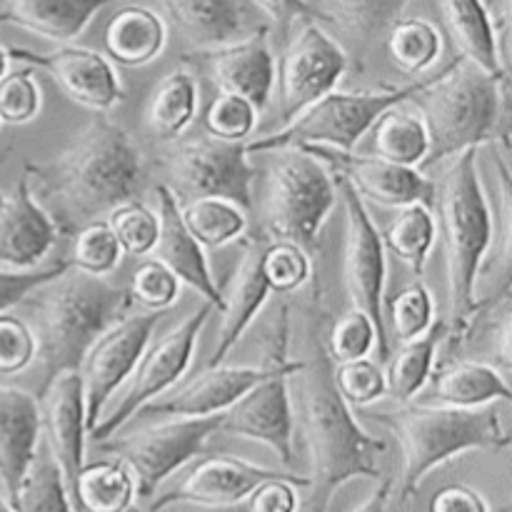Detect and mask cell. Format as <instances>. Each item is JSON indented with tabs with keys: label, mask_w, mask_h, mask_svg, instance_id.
<instances>
[{
	"label": "cell",
	"mask_w": 512,
	"mask_h": 512,
	"mask_svg": "<svg viewBox=\"0 0 512 512\" xmlns=\"http://www.w3.org/2000/svg\"><path fill=\"white\" fill-rule=\"evenodd\" d=\"M23 173L58 233L73 235L118 205L140 200L145 160L123 125L93 113L53 158L25 163Z\"/></svg>",
	"instance_id": "1"
},
{
	"label": "cell",
	"mask_w": 512,
	"mask_h": 512,
	"mask_svg": "<svg viewBox=\"0 0 512 512\" xmlns=\"http://www.w3.org/2000/svg\"><path fill=\"white\" fill-rule=\"evenodd\" d=\"M310 355L298 375L300 418L310 460L308 512H328L335 493L355 478H380L378 458L388 443L365 433L353 408L338 393L333 358L320 340L318 328L308 335Z\"/></svg>",
	"instance_id": "2"
},
{
	"label": "cell",
	"mask_w": 512,
	"mask_h": 512,
	"mask_svg": "<svg viewBox=\"0 0 512 512\" xmlns=\"http://www.w3.org/2000/svg\"><path fill=\"white\" fill-rule=\"evenodd\" d=\"M23 303L30 305L38 318L35 355L43 365L38 395H43L60 373H80L95 340L133 308L128 288L75 268L35 288Z\"/></svg>",
	"instance_id": "3"
},
{
	"label": "cell",
	"mask_w": 512,
	"mask_h": 512,
	"mask_svg": "<svg viewBox=\"0 0 512 512\" xmlns=\"http://www.w3.org/2000/svg\"><path fill=\"white\" fill-rule=\"evenodd\" d=\"M440 200V218L445 235V268H448L450 323L448 338L453 348L465 345L473 333L475 315L485 308L478 300L480 268L493 245V210L485 195L478 170V148L455 155L445 173Z\"/></svg>",
	"instance_id": "4"
},
{
	"label": "cell",
	"mask_w": 512,
	"mask_h": 512,
	"mask_svg": "<svg viewBox=\"0 0 512 512\" xmlns=\"http://www.w3.org/2000/svg\"><path fill=\"white\" fill-rule=\"evenodd\" d=\"M370 418L388 428L403 448L400 503L415 498L420 483L448 460L473 450L510 448V435L493 405L455 408V405L398 403L393 410H375Z\"/></svg>",
	"instance_id": "5"
},
{
	"label": "cell",
	"mask_w": 512,
	"mask_h": 512,
	"mask_svg": "<svg viewBox=\"0 0 512 512\" xmlns=\"http://www.w3.org/2000/svg\"><path fill=\"white\" fill-rule=\"evenodd\" d=\"M420 95V113L430 135V150L420 163L423 173L463 150L495 143L498 138L508 143V128L503 125L508 78L485 73L463 55H455L440 78Z\"/></svg>",
	"instance_id": "6"
},
{
	"label": "cell",
	"mask_w": 512,
	"mask_h": 512,
	"mask_svg": "<svg viewBox=\"0 0 512 512\" xmlns=\"http://www.w3.org/2000/svg\"><path fill=\"white\" fill-rule=\"evenodd\" d=\"M443 73V70H440ZM440 73L425 75L405 85H388L378 90H355V93H338L330 90L320 100H315L310 108H305L298 118L285 123L275 133L258 135L253 140H245L248 155L275 153L295 145H328L338 150H355L365 133L375 125V120L393 105H403L428 90Z\"/></svg>",
	"instance_id": "7"
},
{
	"label": "cell",
	"mask_w": 512,
	"mask_h": 512,
	"mask_svg": "<svg viewBox=\"0 0 512 512\" xmlns=\"http://www.w3.org/2000/svg\"><path fill=\"white\" fill-rule=\"evenodd\" d=\"M273 155L260 205L263 233L310 253L320 245V230L335 208V175L303 148H283Z\"/></svg>",
	"instance_id": "8"
},
{
	"label": "cell",
	"mask_w": 512,
	"mask_h": 512,
	"mask_svg": "<svg viewBox=\"0 0 512 512\" xmlns=\"http://www.w3.org/2000/svg\"><path fill=\"white\" fill-rule=\"evenodd\" d=\"M290 323L283 308L275 328L270 350V373L253 385L243 398L235 400L223 413L218 433L235 438L258 440L268 445L283 465L293 463V403H290V375H295L303 360L288 358Z\"/></svg>",
	"instance_id": "9"
},
{
	"label": "cell",
	"mask_w": 512,
	"mask_h": 512,
	"mask_svg": "<svg viewBox=\"0 0 512 512\" xmlns=\"http://www.w3.org/2000/svg\"><path fill=\"white\" fill-rule=\"evenodd\" d=\"M335 175L345 203V255L343 278L350 305L368 315L375 325V350L380 363L390 358V335L385 328V283H388V248L383 233L375 225L363 195L353 188L345 175Z\"/></svg>",
	"instance_id": "10"
},
{
	"label": "cell",
	"mask_w": 512,
	"mask_h": 512,
	"mask_svg": "<svg viewBox=\"0 0 512 512\" xmlns=\"http://www.w3.org/2000/svg\"><path fill=\"white\" fill-rule=\"evenodd\" d=\"M175 198L218 195L238 203L248 213L253 208V183L258 170L250 165L245 143L213 138H190L170 145L160 158Z\"/></svg>",
	"instance_id": "11"
},
{
	"label": "cell",
	"mask_w": 512,
	"mask_h": 512,
	"mask_svg": "<svg viewBox=\"0 0 512 512\" xmlns=\"http://www.w3.org/2000/svg\"><path fill=\"white\" fill-rule=\"evenodd\" d=\"M213 313H218V310L210 303H205L203 308L190 313L178 328L160 335L155 343L150 340L143 358L135 365L133 380H130L128 390H125V395L120 398V403L115 405L105 418H100L98 425L88 433L93 443H103V440L118 435V430L123 428L125 423H130L143 405H148L150 400L168 393V390L188 373L190 363H193L195 358L198 335L203 333V328L208 325Z\"/></svg>",
	"instance_id": "12"
},
{
	"label": "cell",
	"mask_w": 512,
	"mask_h": 512,
	"mask_svg": "<svg viewBox=\"0 0 512 512\" xmlns=\"http://www.w3.org/2000/svg\"><path fill=\"white\" fill-rule=\"evenodd\" d=\"M223 413L205 418H173L168 423L150 425L123 438H108L95 443L103 453L123 460L135 473V495L153 498L163 480L183 468L205 448L210 435L220 430Z\"/></svg>",
	"instance_id": "13"
},
{
	"label": "cell",
	"mask_w": 512,
	"mask_h": 512,
	"mask_svg": "<svg viewBox=\"0 0 512 512\" xmlns=\"http://www.w3.org/2000/svg\"><path fill=\"white\" fill-rule=\"evenodd\" d=\"M350 68V55L333 35L325 33L318 20H305L280 58L275 78L280 83V120L290 123L305 108L335 90L345 70Z\"/></svg>",
	"instance_id": "14"
},
{
	"label": "cell",
	"mask_w": 512,
	"mask_h": 512,
	"mask_svg": "<svg viewBox=\"0 0 512 512\" xmlns=\"http://www.w3.org/2000/svg\"><path fill=\"white\" fill-rule=\"evenodd\" d=\"M163 320V310H148L140 315H125L120 323L105 330L83 360L85 390V428L90 430L103 418L110 395L133 375L135 365L143 358L145 348L153 340L155 328Z\"/></svg>",
	"instance_id": "15"
},
{
	"label": "cell",
	"mask_w": 512,
	"mask_h": 512,
	"mask_svg": "<svg viewBox=\"0 0 512 512\" xmlns=\"http://www.w3.org/2000/svg\"><path fill=\"white\" fill-rule=\"evenodd\" d=\"M318 158L330 173L345 175L363 198L388 208L423 203L435 205L438 188L423 170L413 165H400L380 155H360L355 150H338L328 145H295Z\"/></svg>",
	"instance_id": "16"
},
{
	"label": "cell",
	"mask_w": 512,
	"mask_h": 512,
	"mask_svg": "<svg viewBox=\"0 0 512 512\" xmlns=\"http://www.w3.org/2000/svg\"><path fill=\"white\" fill-rule=\"evenodd\" d=\"M10 60L40 68L60 85L68 100L83 105L90 113H108L125 100V88L108 55L80 45H60L50 53H33L28 48H8Z\"/></svg>",
	"instance_id": "17"
},
{
	"label": "cell",
	"mask_w": 512,
	"mask_h": 512,
	"mask_svg": "<svg viewBox=\"0 0 512 512\" xmlns=\"http://www.w3.org/2000/svg\"><path fill=\"white\" fill-rule=\"evenodd\" d=\"M298 478L283 470L263 468L233 455H210L195 465L173 490L155 498L148 512H160L170 505H203V508H230L238 505L265 480Z\"/></svg>",
	"instance_id": "18"
},
{
	"label": "cell",
	"mask_w": 512,
	"mask_h": 512,
	"mask_svg": "<svg viewBox=\"0 0 512 512\" xmlns=\"http://www.w3.org/2000/svg\"><path fill=\"white\" fill-rule=\"evenodd\" d=\"M200 63L208 68L210 80L220 93L240 95L253 108L263 110L270 103L275 85V55L270 50V28L258 25L250 35L220 48L198 50Z\"/></svg>",
	"instance_id": "19"
},
{
	"label": "cell",
	"mask_w": 512,
	"mask_h": 512,
	"mask_svg": "<svg viewBox=\"0 0 512 512\" xmlns=\"http://www.w3.org/2000/svg\"><path fill=\"white\" fill-rule=\"evenodd\" d=\"M40 403V433H45V445L63 473L68 493L75 478L85 465V390L83 375L60 373L53 383L38 395Z\"/></svg>",
	"instance_id": "20"
},
{
	"label": "cell",
	"mask_w": 512,
	"mask_h": 512,
	"mask_svg": "<svg viewBox=\"0 0 512 512\" xmlns=\"http://www.w3.org/2000/svg\"><path fill=\"white\" fill-rule=\"evenodd\" d=\"M273 363L263 365H215L205 368L198 378L188 380L178 390L163 393L160 398L150 400L148 405L138 410V415L145 418H205V415L225 413L238 398H243L258 380H263L270 373Z\"/></svg>",
	"instance_id": "21"
},
{
	"label": "cell",
	"mask_w": 512,
	"mask_h": 512,
	"mask_svg": "<svg viewBox=\"0 0 512 512\" xmlns=\"http://www.w3.org/2000/svg\"><path fill=\"white\" fill-rule=\"evenodd\" d=\"M58 228L35 200L28 175H20L13 193L0 190V265L33 270L58 245Z\"/></svg>",
	"instance_id": "22"
},
{
	"label": "cell",
	"mask_w": 512,
	"mask_h": 512,
	"mask_svg": "<svg viewBox=\"0 0 512 512\" xmlns=\"http://www.w3.org/2000/svg\"><path fill=\"white\" fill-rule=\"evenodd\" d=\"M155 198H158L160 218V235L153 248L155 260H160L165 268L173 270V275L180 283L198 290V295H203L205 303H210L218 313H223V290L213 280L205 248L195 240V235L185 225L183 213H180V200L175 198V193L165 183L155 185Z\"/></svg>",
	"instance_id": "23"
},
{
	"label": "cell",
	"mask_w": 512,
	"mask_h": 512,
	"mask_svg": "<svg viewBox=\"0 0 512 512\" xmlns=\"http://www.w3.org/2000/svg\"><path fill=\"white\" fill-rule=\"evenodd\" d=\"M268 243L270 238L265 233L243 240L240 263L235 268L233 280H230L228 293H223L225 308L220 313L223 315V325H220L218 345H215L213 355H210L205 368H215V365L225 363V358L233 353L235 345L245 335V330L250 328V323L258 318L263 305L268 303L270 293H273L268 285V278L263 273V255Z\"/></svg>",
	"instance_id": "24"
},
{
	"label": "cell",
	"mask_w": 512,
	"mask_h": 512,
	"mask_svg": "<svg viewBox=\"0 0 512 512\" xmlns=\"http://www.w3.org/2000/svg\"><path fill=\"white\" fill-rule=\"evenodd\" d=\"M40 443V403L33 393L0 385V490L13 503Z\"/></svg>",
	"instance_id": "25"
},
{
	"label": "cell",
	"mask_w": 512,
	"mask_h": 512,
	"mask_svg": "<svg viewBox=\"0 0 512 512\" xmlns=\"http://www.w3.org/2000/svg\"><path fill=\"white\" fill-rule=\"evenodd\" d=\"M120 0H5L0 28L15 25L50 43H73L85 33L90 20Z\"/></svg>",
	"instance_id": "26"
},
{
	"label": "cell",
	"mask_w": 512,
	"mask_h": 512,
	"mask_svg": "<svg viewBox=\"0 0 512 512\" xmlns=\"http://www.w3.org/2000/svg\"><path fill=\"white\" fill-rule=\"evenodd\" d=\"M170 23L198 50L235 43L248 33L245 0H160Z\"/></svg>",
	"instance_id": "27"
},
{
	"label": "cell",
	"mask_w": 512,
	"mask_h": 512,
	"mask_svg": "<svg viewBox=\"0 0 512 512\" xmlns=\"http://www.w3.org/2000/svg\"><path fill=\"white\" fill-rule=\"evenodd\" d=\"M168 45V25L145 5H128L105 28V53L125 68H143L160 58Z\"/></svg>",
	"instance_id": "28"
},
{
	"label": "cell",
	"mask_w": 512,
	"mask_h": 512,
	"mask_svg": "<svg viewBox=\"0 0 512 512\" xmlns=\"http://www.w3.org/2000/svg\"><path fill=\"white\" fill-rule=\"evenodd\" d=\"M440 3H443L445 25L458 48V55H463L485 73L508 78L510 70L500 60L498 35H495L493 15L485 0H440Z\"/></svg>",
	"instance_id": "29"
},
{
	"label": "cell",
	"mask_w": 512,
	"mask_h": 512,
	"mask_svg": "<svg viewBox=\"0 0 512 512\" xmlns=\"http://www.w3.org/2000/svg\"><path fill=\"white\" fill-rule=\"evenodd\" d=\"M433 378V395L443 405L455 408H480V405L510 403L512 390L508 375L495 365L480 360H453Z\"/></svg>",
	"instance_id": "30"
},
{
	"label": "cell",
	"mask_w": 512,
	"mask_h": 512,
	"mask_svg": "<svg viewBox=\"0 0 512 512\" xmlns=\"http://www.w3.org/2000/svg\"><path fill=\"white\" fill-rule=\"evenodd\" d=\"M198 115V80L188 70H173L155 85L145 105V123L165 143L178 140Z\"/></svg>",
	"instance_id": "31"
},
{
	"label": "cell",
	"mask_w": 512,
	"mask_h": 512,
	"mask_svg": "<svg viewBox=\"0 0 512 512\" xmlns=\"http://www.w3.org/2000/svg\"><path fill=\"white\" fill-rule=\"evenodd\" d=\"M133 498L135 480L123 460L83 465L70 490L75 512H128Z\"/></svg>",
	"instance_id": "32"
},
{
	"label": "cell",
	"mask_w": 512,
	"mask_h": 512,
	"mask_svg": "<svg viewBox=\"0 0 512 512\" xmlns=\"http://www.w3.org/2000/svg\"><path fill=\"white\" fill-rule=\"evenodd\" d=\"M443 340H448V323L435 320L428 333L403 343V348L388 358V395L398 403H410L428 385Z\"/></svg>",
	"instance_id": "33"
},
{
	"label": "cell",
	"mask_w": 512,
	"mask_h": 512,
	"mask_svg": "<svg viewBox=\"0 0 512 512\" xmlns=\"http://www.w3.org/2000/svg\"><path fill=\"white\" fill-rule=\"evenodd\" d=\"M373 150L385 160L420 168L430 150L428 125L420 110H403L400 105L385 110L373 128Z\"/></svg>",
	"instance_id": "34"
},
{
	"label": "cell",
	"mask_w": 512,
	"mask_h": 512,
	"mask_svg": "<svg viewBox=\"0 0 512 512\" xmlns=\"http://www.w3.org/2000/svg\"><path fill=\"white\" fill-rule=\"evenodd\" d=\"M185 225L203 248L215 250L235 243L248 230V213L238 203L218 195H200L180 203Z\"/></svg>",
	"instance_id": "35"
},
{
	"label": "cell",
	"mask_w": 512,
	"mask_h": 512,
	"mask_svg": "<svg viewBox=\"0 0 512 512\" xmlns=\"http://www.w3.org/2000/svg\"><path fill=\"white\" fill-rule=\"evenodd\" d=\"M410 0H328V20L338 25L360 48L378 43Z\"/></svg>",
	"instance_id": "36"
},
{
	"label": "cell",
	"mask_w": 512,
	"mask_h": 512,
	"mask_svg": "<svg viewBox=\"0 0 512 512\" xmlns=\"http://www.w3.org/2000/svg\"><path fill=\"white\" fill-rule=\"evenodd\" d=\"M383 243L408 265L415 278H420L435 243V218L428 205H405L383 233Z\"/></svg>",
	"instance_id": "37"
},
{
	"label": "cell",
	"mask_w": 512,
	"mask_h": 512,
	"mask_svg": "<svg viewBox=\"0 0 512 512\" xmlns=\"http://www.w3.org/2000/svg\"><path fill=\"white\" fill-rule=\"evenodd\" d=\"M388 53L403 73L420 75L438 63L443 35L425 18H400L388 30Z\"/></svg>",
	"instance_id": "38"
},
{
	"label": "cell",
	"mask_w": 512,
	"mask_h": 512,
	"mask_svg": "<svg viewBox=\"0 0 512 512\" xmlns=\"http://www.w3.org/2000/svg\"><path fill=\"white\" fill-rule=\"evenodd\" d=\"M10 505L15 512H75L68 485L48 445L35 453L33 465Z\"/></svg>",
	"instance_id": "39"
},
{
	"label": "cell",
	"mask_w": 512,
	"mask_h": 512,
	"mask_svg": "<svg viewBox=\"0 0 512 512\" xmlns=\"http://www.w3.org/2000/svg\"><path fill=\"white\" fill-rule=\"evenodd\" d=\"M73 245H70L68 263L70 268L83 270L88 275H100L105 278L113 273L123 260V248H120L118 238H115L113 228L108 220H95L80 228L78 233L70 235Z\"/></svg>",
	"instance_id": "40"
},
{
	"label": "cell",
	"mask_w": 512,
	"mask_h": 512,
	"mask_svg": "<svg viewBox=\"0 0 512 512\" xmlns=\"http://www.w3.org/2000/svg\"><path fill=\"white\" fill-rule=\"evenodd\" d=\"M108 223L125 255L145 258V255L153 253L160 235V218L148 205L140 203V200H130V203L118 205L110 213Z\"/></svg>",
	"instance_id": "41"
},
{
	"label": "cell",
	"mask_w": 512,
	"mask_h": 512,
	"mask_svg": "<svg viewBox=\"0 0 512 512\" xmlns=\"http://www.w3.org/2000/svg\"><path fill=\"white\" fill-rule=\"evenodd\" d=\"M435 298L430 288L420 280L405 285L393 300H390V323H393L395 338L408 343L428 333L435 323Z\"/></svg>",
	"instance_id": "42"
},
{
	"label": "cell",
	"mask_w": 512,
	"mask_h": 512,
	"mask_svg": "<svg viewBox=\"0 0 512 512\" xmlns=\"http://www.w3.org/2000/svg\"><path fill=\"white\" fill-rule=\"evenodd\" d=\"M333 380L338 393L350 408H368L388 395V378L380 363L370 358L348 360L333 368Z\"/></svg>",
	"instance_id": "43"
},
{
	"label": "cell",
	"mask_w": 512,
	"mask_h": 512,
	"mask_svg": "<svg viewBox=\"0 0 512 512\" xmlns=\"http://www.w3.org/2000/svg\"><path fill=\"white\" fill-rule=\"evenodd\" d=\"M263 273L273 293H295L313 275L308 250L288 240H270L263 255Z\"/></svg>",
	"instance_id": "44"
},
{
	"label": "cell",
	"mask_w": 512,
	"mask_h": 512,
	"mask_svg": "<svg viewBox=\"0 0 512 512\" xmlns=\"http://www.w3.org/2000/svg\"><path fill=\"white\" fill-rule=\"evenodd\" d=\"M258 115L260 113L253 108V103H248L240 95L220 93L205 110L203 123L208 135H213V138L230 140V143H245L255 133Z\"/></svg>",
	"instance_id": "45"
},
{
	"label": "cell",
	"mask_w": 512,
	"mask_h": 512,
	"mask_svg": "<svg viewBox=\"0 0 512 512\" xmlns=\"http://www.w3.org/2000/svg\"><path fill=\"white\" fill-rule=\"evenodd\" d=\"M510 145H503L493 153L495 165V183H498V205L493 208V218H498V225H493V240L500 243L493 248V270L503 278V288H510V218H512V185H510V165H508Z\"/></svg>",
	"instance_id": "46"
},
{
	"label": "cell",
	"mask_w": 512,
	"mask_h": 512,
	"mask_svg": "<svg viewBox=\"0 0 512 512\" xmlns=\"http://www.w3.org/2000/svg\"><path fill=\"white\" fill-rule=\"evenodd\" d=\"M43 95L33 70H15L0 78V123L25 125L38 118Z\"/></svg>",
	"instance_id": "47"
},
{
	"label": "cell",
	"mask_w": 512,
	"mask_h": 512,
	"mask_svg": "<svg viewBox=\"0 0 512 512\" xmlns=\"http://www.w3.org/2000/svg\"><path fill=\"white\" fill-rule=\"evenodd\" d=\"M133 303L145 305L148 310H168L180 295V280L173 270L165 268L160 260H145L133 273L128 285Z\"/></svg>",
	"instance_id": "48"
},
{
	"label": "cell",
	"mask_w": 512,
	"mask_h": 512,
	"mask_svg": "<svg viewBox=\"0 0 512 512\" xmlns=\"http://www.w3.org/2000/svg\"><path fill=\"white\" fill-rule=\"evenodd\" d=\"M375 350V325L360 310H350L348 315L335 323L330 333L328 353L333 363H348V360L368 358Z\"/></svg>",
	"instance_id": "49"
},
{
	"label": "cell",
	"mask_w": 512,
	"mask_h": 512,
	"mask_svg": "<svg viewBox=\"0 0 512 512\" xmlns=\"http://www.w3.org/2000/svg\"><path fill=\"white\" fill-rule=\"evenodd\" d=\"M38 340L30 325L15 315L0 313V375H18L33 363Z\"/></svg>",
	"instance_id": "50"
},
{
	"label": "cell",
	"mask_w": 512,
	"mask_h": 512,
	"mask_svg": "<svg viewBox=\"0 0 512 512\" xmlns=\"http://www.w3.org/2000/svg\"><path fill=\"white\" fill-rule=\"evenodd\" d=\"M68 268V258H63L55 260L53 265L43 270H0V313H8L10 308L23 303L35 288L50 283V280L63 275Z\"/></svg>",
	"instance_id": "51"
},
{
	"label": "cell",
	"mask_w": 512,
	"mask_h": 512,
	"mask_svg": "<svg viewBox=\"0 0 512 512\" xmlns=\"http://www.w3.org/2000/svg\"><path fill=\"white\" fill-rule=\"evenodd\" d=\"M310 480L298 478H275L260 483L248 495L250 512H295L298 510V493L295 488H308Z\"/></svg>",
	"instance_id": "52"
},
{
	"label": "cell",
	"mask_w": 512,
	"mask_h": 512,
	"mask_svg": "<svg viewBox=\"0 0 512 512\" xmlns=\"http://www.w3.org/2000/svg\"><path fill=\"white\" fill-rule=\"evenodd\" d=\"M258 5L278 28H288L295 20H328L323 10L310 5L308 0H250Z\"/></svg>",
	"instance_id": "53"
},
{
	"label": "cell",
	"mask_w": 512,
	"mask_h": 512,
	"mask_svg": "<svg viewBox=\"0 0 512 512\" xmlns=\"http://www.w3.org/2000/svg\"><path fill=\"white\" fill-rule=\"evenodd\" d=\"M430 512H490L478 490L468 485H448L433 498Z\"/></svg>",
	"instance_id": "54"
},
{
	"label": "cell",
	"mask_w": 512,
	"mask_h": 512,
	"mask_svg": "<svg viewBox=\"0 0 512 512\" xmlns=\"http://www.w3.org/2000/svg\"><path fill=\"white\" fill-rule=\"evenodd\" d=\"M390 493H393V483H390V480H380L378 488H375L358 508L350 512H388Z\"/></svg>",
	"instance_id": "55"
},
{
	"label": "cell",
	"mask_w": 512,
	"mask_h": 512,
	"mask_svg": "<svg viewBox=\"0 0 512 512\" xmlns=\"http://www.w3.org/2000/svg\"><path fill=\"white\" fill-rule=\"evenodd\" d=\"M8 63H10L8 48H3V45H0V78H3V75L8 73Z\"/></svg>",
	"instance_id": "56"
},
{
	"label": "cell",
	"mask_w": 512,
	"mask_h": 512,
	"mask_svg": "<svg viewBox=\"0 0 512 512\" xmlns=\"http://www.w3.org/2000/svg\"><path fill=\"white\" fill-rule=\"evenodd\" d=\"M0 512H15L13 505L8 503V498H5L3 493H0Z\"/></svg>",
	"instance_id": "57"
},
{
	"label": "cell",
	"mask_w": 512,
	"mask_h": 512,
	"mask_svg": "<svg viewBox=\"0 0 512 512\" xmlns=\"http://www.w3.org/2000/svg\"><path fill=\"white\" fill-rule=\"evenodd\" d=\"M10 153H13V148H10V145H8V148H3V150H0V165H3L5 160L10 158Z\"/></svg>",
	"instance_id": "58"
},
{
	"label": "cell",
	"mask_w": 512,
	"mask_h": 512,
	"mask_svg": "<svg viewBox=\"0 0 512 512\" xmlns=\"http://www.w3.org/2000/svg\"><path fill=\"white\" fill-rule=\"evenodd\" d=\"M128 512H148V510H135V508H130Z\"/></svg>",
	"instance_id": "59"
},
{
	"label": "cell",
	"mask_w": 512,
	"mask_h": 512,
	"mask_svg": "<svg viewBox=\"0 0 512 512\" xmlns=\"http://www.w3.org/2000/svg\"><path fill=\"white\" fill-rule=\"evenodd\" d=\"M0 125H3V123H0Z\"/></svg>",
	"instance_id": "60"
}]
</instances>
